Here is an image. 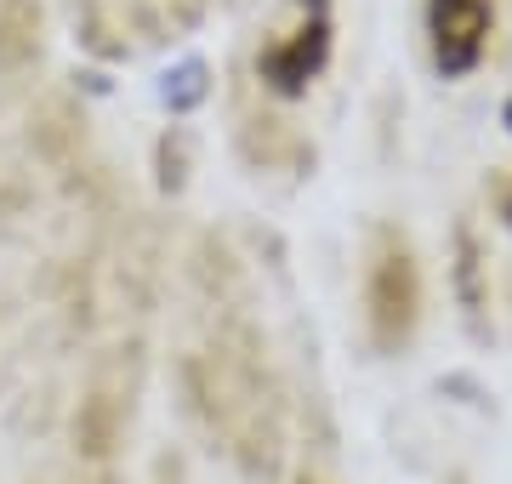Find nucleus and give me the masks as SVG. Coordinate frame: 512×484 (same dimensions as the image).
I'll return each mask as SVG.
<instances>
[{
    "instance_id": "obj_1",
    "label": "nucleus",
    "mask_w": 512,
    "mask_h": 484,
    "mask_svg": "<svg viewBox=\"0 0 512 484\" xmlns=\"http://www.w3.org/2000/svg\"><path fill=\"white\" fill-rule=\"evenodd\" d=\"M188 393L205 428L217 433V445L245 473H274L285 456V422H279L274 382L262 371L251 336H217L211 348H200L188 359Z\"/></svg>"
},
{
    "instance_id": "obj_2",
    "label": "nucleus",
    "mask_w": 512,
    "mask_h": 484,
    "mask_svg": "<svg viewBox=\"0 0 512 484\" xmlns=\"http://www.w3.org/2000/svg\"><path fill=\"white\" fill-rule=\"evenodd\" d=\"M421 319V274L416 251L399 228H376L365 257V325L382 354H399Z\"/></svg>"
},
{
    "instance_id": "obj_3",
    "label": "nucleus",
    "mask_w": 512,
    "mask_h": 484,
    "mask_svg": "<svg viewBox=\"0 0 512 484\" xmlns=\"http://www.w3.org/2000/svg\"><path fill=\"white\" fill-rule=\"evenodd\" d=\"M495 6L490 0H433L427 6V35H433V57L444 75H467L478 69V57L490 46Z\"/></svg>"
},
{
    "instance_id": "obj_4",
    "label": "nucleus",
    "mask_w": 512,
    "mask_h": 484,
    "mask_svg": "<svg viewBox=\"0 0 512 484\" xmlns=\"http://www.w3.org/2000/svg\"><path fill=\"white\" fill-rule=\"evenodd\" d=\"M325 57H330V18L313 12V18L296 23L291 35H279L274 46H262L256 75L268 80L279 97H296V92H308V80L325 69Z\"/></svg>"
},
{
    "instance_id": "obj_5",
    "label": "nucleus",
    "mask_w": 512,
    "mask_h": 484,
    "mask_svg": "<svg viewBox=\"0 0 512 484\" xmlns=\"http://www.w3.org/2000/svg\"><path fill=\"white\" fill-rule=\"evenodd\" d=\"M495 200H501V211H507V223H512V177H501V183H495Z\"/></svg>"
},
{
    "instance_id": "obj_6",
    "label": "nucleus",
    "mask_w": 512,
    "mask_h": 484,
    "mask_svg": "<svg viewBox=\"0 0 512 484\" xmlns=\"http://www.w3.org/2000/svg\"><path fill=\"white\" fill-rule=\"evenodd\" d=\"M507 120H512V109H507Z\"/></svg>"
}]
</instances>
